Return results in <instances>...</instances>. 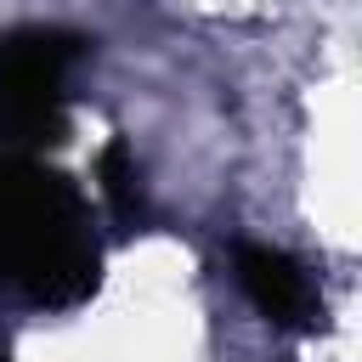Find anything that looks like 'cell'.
<instances>
[{
  "label": "cell",
  "instance_id": "obj_1",
  "mask_svg": "<svg viewBox=\"0 0 362 362\" xmlns=\"http://www.w3.org/2000/svg\"><path fill=\"white\" fill-rule=\"evenodd\" d=\"M102 283L85 192L34 153H0V288L68 311Z\"/></svg>",
  "mask_w": 362,
  "mask_h": 362
},
{
  "label": "cell",
  "instance_id": "obj_2",
  "mask_svg": "<svg viewBox=\"0 0 362 362\" xmlns=\"http://www.w3.org/2000/svg\"><path fill=\"white\" fill-rule=\"evenodd\" d=\"M90 40L74 28L23 23L0 34V153H45L68 136V74L85 62Z\"/></svg>",
  "mask_w": 362,
  "mask_h": 362
},
{
  "label": "cell",
  "instance_id": "obj_3",
  "mask_svg": "<svg viewBox=\"0 0 362 362\" xmlns=\"http://www.w3.org/2000/svg\"><path fill=\"white\" fill-rule=\"evenodd\" d=\"M232 277L243 288V300L277 322V328H300L311 322L317 311V288L305 277V266L288 255V249H272V243H238L232 249Z\"/></svg>",
  "mask_w": 362,
  "mask_h": 362
},
{
  "label": "cell",
  "instance_id": "obj_4",
  "mask_svg": "<svg viewBox=\"0 0 362 362\" xmlns=\"http://www.w3.org/2000/svg\"><path fill=\"white\" fill-rule=\"evenodd\" d=\"M102 192H107V204H113L119 215H130V204H136V164H130V141H107V153H102Z\"/></svg>",
  "mask_w": 362,
  "mask_h": 362
},
{
  "label": "cell",
  "instance_id": "obj_5",
  "mask_svg": "<svg viewBox=\"0 0 362 362\" xmlns=\"http://www.w3.org/2000/svg\"><path fill=\"white\" fill-rule=\"evenodd\" d=\"M0 362H11V351H6V334H0Z\"/></svg>",
  "mask_w": 362,
  "mask_h": 362
}]
</instances>
